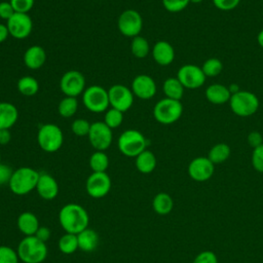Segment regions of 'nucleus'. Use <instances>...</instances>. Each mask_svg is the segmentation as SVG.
Returning a JSON list of instances; mask_svg holds the SVG:
<instances>
[{"label": "nucleus", "mask_w": 263, "mask_h": 263, "mask_svg": "<svg viewBox=\"0 0 263 263\" xmlns=\"http://www.w3.org/2000/svg\"><path fill=\"white\" fill-rule=\"evenodd\" d=\"M59 222L67 233L78 234L88 227L87 211L78 203H67L59 213Z\"/></svg>", "instance_id": "obj_1"}, {"label": "nucleus", "mask_w": 263, "mask_h": 263, "mask_svg": "<svg viewBox=\"0 0 263 263\" xmlns=\"http://www.w3.org/2000/svg\"><path fill=\"white\" fill-rule=\"evenodd\" d=\"M16 252L24 263H42L47 257L46 243L35 235L25 236L20 241Z\"/></svg>", "instance_id": "obj_2"}, {"label": "nucleus", "mask_w": 263, "mask_h": 263, "mask_svg": "<svg viewBox=\"0 0 263 263\" xmlns=\"http://www.w3.org/2000/svg\"><path fill=\"white\" fill-rule=\"evenodd\" d=\"M40 174L29 166H22L13 171L8 183L9 189L16 195H25L36 189Z\"/></svg>", "instance_id": "obj_3"}, {"label": "nucleus", "mask_w": 263, "mask_h": 263, "mask_svg": "<svg viewBox=\"0 0 263 263\" xmlns=\"http://www.w3.org/2000/svg\"><path fill=\"white\" fill-rule=\"evenodd\" d=\"M229 106L232 112L239 117H249L255 114L259 109L258 97L249 90H239L231 95Z\"/></svg>", "instance_id": "obj_4"}, {"label": "nucleus", "mask_w": 263, "mask_h": 263, "mask_svg": "<svg viewBox=\"0 0 263 263\" xmlns=\"http://www.w3.org/2000/svg\"><path fill=\"white\" fill-rule=\"evenodd\" d=\"M118 149L127 157H137L146 150L147 140L145 136L137 129H126L118 138Z\"/></svg>", "instance_id": "obj_5"}, {"label": "nucleus", "mask_w": 263, "mask_h": 263, "mask_svg": "<svg viewBox=\"0 0 263 263\" xmlns=\"http://www.w3.org/2000/svg\"><path fill=\"white\" fill-rule=\"evenodd\" d=\"M183 114V105L180 101L164 98L159 100L153 108L155 120L161 124H172L178 121Z\"/></svg>", "instance_id": "obj_6"}, {"label": "nucleus", "mask_w": 263, "mask_h": 263, "mask_svg": "<svg viewBox=\"0 0 263 263\" xmlns=\"http://www.w3.org/2000/svg\"><path fill=\"white\" fill-rule=\"evenodd\" d=\"M63 142V132L57 124L45 123L39 127L37 133V143L43 151L47 153L57 152L62 147Z\"/></svg>", "instance_id": "obj_7"}, {"label": "nucleus", "mask_w": 263, "mask_h": 263, "mask_svg": "<svg viewBox=\"0 0 263 263\" xmlns=\"http://www.w3.org/2000/svg\"><path fill=\"white\" fill-rule=\"evenodd\" d=\"M84 107L92 113H103L109 109L108 90L101 85L87 86L82 93Z\"/></svg>", "instance_id": "obj_8"}, {"label": "nucleus", "mask_w": 263, "mask_h": 263, "mask_svg": "<svg viewBox=\"0 0 263 263\" xmlns=\"http://www.w3.org/2000/svg\"><path fill=\"white\" fill-rule=\"evenodd\" d=\"M119 32L125 36L134 38L139 36L143 29V18L139 11L135 9H126L122 11L117 21Z\"/></svg>", "instance_id": "obj_9"}, {"label": "nucleus", "mask_w": 263, "mask_h": 263, "mask_svg": "<svg viewBox=\"0 0 263 263\" xmlns=\"http://www.w3.org/2000/svg\"><path fill=\"white\" fill-rule=\"evenodd\" d=\"M87 137L91 147L95 148L96 151L107 150L111 146L113 140L112 129L104 121H96L91 123Z\"/></svg>", "instance_id": "obj_10"}, {"label": "nucleus", "mask_w": 263, "mask_h": 263, "mask_svg": "<svg viewBox=\"0 0 263 263\" xmlns=\"http://www.w3.org/2000/svg\"><path fill=\"white\" fill-rule=\"evenodd\" d=\"M84 75L77 70H69L62 76L60 80V88L65 97L77 98L82 95L85 86Z\"/></svg>", "instance_id": "obj_11"}, {"label": "nucleus", "mask_w": 263, "mask_h": 263, "mask_svg": "<svg viewBox=\"0 0 263 263\" xmlns=\"http://www.w3.org/2000/svg\"><path fill=\"white\" fill-rule=\"evenodd\" d=\"M177 78L182 83L184 88L196 89L203 85L206 77L203 74L201 67L193 64H186L179 68Z\"/></svg>", "instance_id": "obj_12"}, {"label": "nucleus", "mask_w": 263, "mask_h": 263, "mask_svg": "<svg viewBox=\"0 0 263 263\" xmlns=\"http://www.w3.org/2000/svg\"><path fill=\"white\" fill-rule=\"evenodd\" d=\"M109 104L112 108L126 112L134 104L135 96L130 88L123 84H114L108 89Z\"/></svg>", "instance_id": "obj_13"}, {"label": "nucleus", "mask_w": 263, "mask_h": 263, "mask_svg": "<svg viewBox=\"0 0 263 263\" xmlns=\"http://www.w3.org/2000/svg\"><path fill=\"white\" fill-rule=\"evenodd\" d=\"M85 189L92 198H102L106 196L111 189V179L106 172H92L86 180Z\"/></svg>", "instance_id": "obj_14"}, {"label": "nucleus", "mask_w": 263, "mask_h": 263, "mask_svg": "<svg viewBox=\"0 0 263 263\" xmlns=\"http://www.w3.org/2000/svg\"><path fill=\"white\" fill-rule=\"evenodd\" d=\"M6 26L9 35L15 39L22 40L29 37L33 30V22L28 13L15 12L7 22Z\"/></svg>", "instance_id": "obj_15"}, {"label": "nucleus", "mask_w": 263, "mask_h": 263, "mask_svg": "<svg viewBox=\"0 0 263 263\" xmlns=\"http://www.w3.org/2000/svg\"><path fill=\"white\" fill-rule=\"evenodd\" d=\"M215 172V164L204 156H198L192 159L188 165L189 177L197 182L210 180Z\"/></svg>", "instance_id": "obj_16"}, {"label": "nucleus", "mask_w": 263, "mask_h": 263, "mask_svg": "<svg viewBox=\"0 0 263 263\" xmlns=\"http://www.w3.org/2000/svg\"><path fill=\"white\" fill-rule=\"evenodd\" d=\"M132 91L141 100H149L156 93L157 86L154 79L147 74L137 75L132 81Z\"/></svg>", "instance_id": "obj_17"}, {"label": "nucleus", "mask_w": 263, "mask_h": 263, "mask_svg": "<svg viewBox=\"0 0 263 263\" xmlns=\"http://www.w3.org/2000/svg\"><path fill=\"white\" fill-rule=\"evenodd\" d=\"M36 190L42 199L52 200L59 194V184L51 175L43 173L39 176Z\"/></svg>", "instance_id": "obj_18"}, {"label": "nucleus", "mask_w": 263, "mask_h": 263, "mask_svg": "<svg viewBox=\"0 0 263 263\" xmlns=\"http://www.w3.org/2000/svg\"><path fill=\"white\" fill-rule=\"evenodd\" d=\"M152 57L156 64L168 66L175 60V49L170 42L159 40L152 47Z\"/></svg>", "instance_id": "obj_19"}, {"label": "nucleus", "mask_w": 263, "mask_h": 263, "mask_svg": "<svg viewBox=\"0 0 263 263\" xmlns=\"http://www.w3.org/2000/svg\"><path fill=\"white\" fill-rule=\"evenodd\" d=\"M46 62L45 49L40 45H32L24 53V63L31 70L40 69Z\"/></svg>", "instance_id": "obj_20"}, {"label": "nucleus", "mask_w": 263, "mask_h": 263, "mask_svg": "<svg viewBox=\"0 0 263 263\" xmlns=\"http://www.w3.org/2000/svg\"><path fill=\"white\" fill-rule=\"evenodd\" d=\"M231 92L228 86L221 83H214L206 87L205 98L213 105H223L228 103Z\"/></svg>", "instance_id": "obj_21"}, {"label": "nucleus", "mask_w": 263, "mask_h": 263, "mask_svg": "<svg viewBox=\"0 0 263 263\" xmlns=\"http://www.w3.org/2000/svg\"><path fill=\"white\" fill-rule=\"evenodd\" d=\"M16 225L18 230L25 236L35 235L36 231L40 227L37 216L32 212H23L22 214H20L16 220Z\"/></svg>", "instance_id": "obj_22"}, {"label": "nucleus", "mask_w": 263, "mask_h": 263, "mask_svg": "<svg viewBox=\"0 0 263 263\" xmlns=\"http://www.w3.org/2000/svg\"><path fill=\"white\" fill-rule=\"evenodd\" d=\"M18 118L17 108L9 102H0V129H10Z\"/></svg>", "instance_id": "obj_23"}, {"label": "nucleus", "mask_w": 263, "mask_h": 263, "mask_svg": "<svg viewBox=\"0 0 263 263\" xmlns=\"http://www.w3.org/2000/svg\"><path fill=\"white\" fill-rule=\"evenodd\" d=\"M78 249L83 252H92L99 245V234L91 228H86L77 234Z\"/></svg>", "instance_id": "obj_24"}, {"label": "nucleus", "mask_w": 263, "mask_h": 263, "mask_svg": "<svg viewBox=\"0 0 263 263\" xmlns=\"http://www.w3.org/2000/svg\"><path fill=\"white\" fill-rule=\"evenodd\" d=\"M156 157L150 150H144L136 157V167L142 174H150L156 167Z\"/></svg>", "instance_id": "obj_25"}, {"label": "nucleus", "mask_w": 263, "mask_h": 263, "mask_svg": "<svg viewBox=\"0 0 263 263\" xmlns=\"http://www.w3.org/2000/svg\"><path fill=\"white\" fill-rule=\"evenodd\" d=\"M152 208L156 214L160 216H165L172 212L174 208V200L170 194L165 192H160L153 197Z\"/></svg>", "instance_id": "obj_26"}, {"label": "nucleus", "mask_w": 263, "mask_h": 263, "mask_svg": "<svg viewBox=\"0 0 263 263\" xmlns=\"http://www.w3.org/2000/svg\"><path fill=\"white\" fill-rule=\"evenodd\" d=\"M184 86L177 77H168L162 84V90L165 98L180 101L184 95Z\"/></svg>", "instance_id": "obj_27"}, {"label": "nucleus", "mask_w": 263, "mask_h": 263, "mask_svg": "<svg viewBox=\"0 0 263 263\" xmlns=\"http://www.w3.org/2000/svg\"><path fill=\"white\" fill-rule=\"evenodd\" d=\"M17 90L25 97H33L39 90V83L36 78L30 75L21 77L16 83Z\"/></svg>", "instance_id": "obj_28"}, {"label": "nucleus", "mask_w": 263, "mask_h": 263, "mask_svg": "<svg viewBox=\"0 0 263 263\" xmlns=\"http://www.w3.org/2000/svg\"><path fill=\"white\" fill-rule=\"evenodd\" d=\"M231 154V149L226 143H218L214 145L208 154V158L214 163H222L226 161Z\"/></svg>", "instance_id": "obj_29"}, {"label": "nucleus", "mask_w": 263, "mask_h": 263, "mask_svg": "<svg viewBox=\"0 0 263 263\" xmlns=\"http://www.w3.org/2000/svg\"><path fill=\"white\" fill-rule=\"evenodd\" d=\"M130 51L134 57L138 59H144L150 52V44L145 37H142L140 35L136 36L132 38Z\"/></svg>", "instance_id": "obj_30"}, {"label": "nucleus", "mask_w": 263, "mask_h": 263, "mask_svg": "<svg viewBox=\"0 0 263 263\" xmlns=\"http://www.w3.org/2000/svg\"><path fill=\"white\" fill-rule=\"evenodd\" d=\"M59 250L66 255L73 254L78 249V239L77 234L73 233H65L62 235L58 241Z\"/></svg>", "instance_id": "obj_31"}, {"label": "nucleus", "mask_w": 263, "mask_h": 263, "mask_svg": "<svg viewBox=\"0 0 263 263\" xmlns=\"http://www.w3.org/2000/svg\"><path fill=\"white\" fill-rule=\"evenodd\" d=\"M89 166L95 173L106 172L109 166V157L104 151H96L89 157Z\"/></svg>", "instance_id": "obj_32"}, {"label": "nucleus", "mask_w": 263, "mask_h": 263, "mask_svg": "<svg viewBox=\"0 0 263 263\" xmlns=\"http://www.w3.org/2000/svg\"><path fill=\"white\" fill-rule=\"evenodd\" d=\"M78 109L77 98L74 97H65L62 99L58 106V112L62 117L70 118L72 117Z\"/></svg>", "instance_id": "obj_33"}, {"label": "nucleus", "mask_w": 263, "mask_h": 263, "mask_svg": "<svg viewBox=\"0 0 263 263\" xmlns=\"http://www.w3.org/2000/svg\"><path fill=\"white\" fill-rule=\"evenodd\" d=\"M201 70L205 77H216L222 72L223 64L217 58H210L203 62Z\"/></svg>", "instance_id": "obj_34"}, {"label": "nucleus", "mask_w": 263, "mask_h": 263, "mask_svg": "<svg viewBox=\"0 0 263 263\" xmlns=\"http://www.w3.org/2000/svg\"><path fill=\"white\" fill-rule=\"evenodd\" d=\"M123 121V112L114 109V108H109L106 112H105V116H104V122L111 128H117L119 125H121Z\"/></svg>", "instance_id": "obj_35"}, {"label": "nucleus", "mask_w": 263, "mask_h": 263, "mask_svg": "<svg viewBox=\"0 0 263 263\" xmlns=\"http://www.w3.org/2000/svg\"><path fill=\"white\" fill-rule=\"evenodd\" d=\"M90 125H91V123H89L87 120H85L83 118H78L72 122L71 129L75 136L85 137V136H88Z\"/></svg>", "instance_id": "obj_36"}, {"label": "nucleus", "mask_w": 263, "mask_h": 263, "mask_svg": "<svg viewBox=\"0 0 263 263\" xmlns=\"http://www.w3.org/2000/svg\"><path fill=\"white\" fill-rule=\"evenodd\" d=\"M17 252L8 246H0V263H18Z\"/></svg>", "instance_id": "obj_37"}, {"label": "nucleus", "mask_w": 263, "mask_h": 263, "mask_svg": "<svg viewBox=\"0 0 263 263\" xmlns=\"http://www.w3.org/2000/svg\"><path fill=\"white\" fill-rule=\"evenodd\" d=\"M163 7L172 13L184 10L190 3V0H161Z\"/></svg>", "instance_id": "obj_38"}, {"label": "nucleus", "mask_w": 263, "mask_h": 263, "mask_svg": "<svg viewBox=\"0 0 263 263\" xmlns=\"http://www.w3.org/2000/svg\"><path fill=\"white\" fill-rule=\"evenodd\" d=\"M251 161L253 167L257 172L263 173V144L253 149Z\"/></svg>", "instance_id": "obj_39"}, {"label": "nucleus", "mask_w": 263, "mask_h": 263, "mask_svg": "<svg viewBox=\"0 0 263 263\" xmlns=\"http://www.w3.org/2000/svg\"><path fill=\"white\" fill-rule=\"evenodd\" d=\"M15 12L28 13L34 6L35 0H9Z\"/></svg>", "instance_id": "obj_40"}, {"label": "nucleus", "mask_w": 263, "mask_h": 263, "mask_svg": "<svg viewBox=\"0 0 263 263\" xmlns=\"http://www.w3.org/2000/svg\"><path fill=\"white\" fill-rule=\"evenodd\" d=\"M216 8L222 11H229L238 6L240 0H212Z\"/></svg>", "instance_id": "obj_41"}, {"label": "nucleus", "mask_w": 263, "mask_h": 263, "mask_svg": "<svg viewBox=\"0 0 263 263\" xmlns=\"http://www.w3.org/2000/svg\"><path fill=\"white\" fill-rule=\"evenodd\" d=\"M193 263H218V258L214 252L203 251L194 258Z\"/></svg>", "instance_id": "obj_42"}, {"label": "nucleus", "mask_w": 263, "mask_h": 263, "mask_svg": "<svg viewBox=\"0 0 263 263\" xmlns=\"http://www.w3.org/2000/svg\"><path fill=\"white\" fill-rule=\"evenodd\" d=\"M14 13H15V11L9 1H1L0 2V18L7 22Z\"/></svg>", "instance_id": "obj_43"}, {"label": "nucleus", "mask_w": 263, "mask_h": 263, "mask_svg": "<svg viewBox=\"0 0 263 263\" xmlns=\"http://www.w3.org/2000/svg\"><path fill=\"white\" fill-rule=\"evenodd\" d=\"M12 173H13V171L11 170V167L9 165L0 163V186L9 183Z\"/></svg>", "instance_id": "obj_44"}, {"label": "nucleus", "mask_w": 263, "mask_h": 263, "mask_svg": "<svg viewBox=\"0 0 263 263\" xmlns=\"http://www.w3.org/2000/svg\"><path fill=\"white\" fill-rule=\"evenodd\" d=\"M247 141H248L249 145L254 149L263 144V137H262L261 133H259L257 130H253L248 135Z\"/></svg>", "instance_id": "obj_45"}, {"label": "nucleus", "mask_w": 263, "mask_h": 263, "mask_svg": "<svg viewBox=\"0 0 263 263\" xmlns=\"http://www.w3.org/2000/svg\"><path fill=\"white\" fill-rule=\"evenodd\" d=\"M50 235H51L50 229L45 226H40L35 233V236L44 242H46L50 238Z\"/></svg>", "instance_id": "obj_46"}, {"label": "nucleus", "mask_w": 263, "mask_h": 263, "mask_svg": "<svg viewBox=\"0 0 263 263\" xmlns=\"http://www.w3.org/2000/svg\"><path fill=\"white\" fill-rule=\"evenodd\" d=\"M11 140L10 129H0V145H7Z\"/></svg>", "instance_id": "obj_47"}, {"label": "nucleus", "mask_w": 263, "mask_h": 263, "mask_svg": "<svg viewBox=\"0 0 263 263\" xmlns=\"http://www.w3.org/2000/svg\"><path fill=\"white\" fill-rule=\"evenodd\" d=\"M9 36V32H8V29H7V26L6 24H1L0 23V43L4 42Z\"/></svg>", "instance_id": "obj_48"}, {"label": "nucleus", "mask_w": 263, "mask_h": 263, "mask_svg": "<svg viewBox=\"0 0 263 263\" xmlns=\"http://www.w3.org/2000/svg\"><path fill=\"white\" fill-rule=\"evenodd\" d=\"M257 42L260 45V47L263 48V29L257 35Z\"/></svg>", "instance_id": "obj_49"}, {"label": "nucleus", "mask_w": 263, "mask_h": 263, "mask_svg": "<svg viewBox=\"0 0 263 263\" xmlns=\"http://www.w3.org/2000/svg\"><path fill=\"white\" fill-rule=\"evenodd\" d=\"M203 0H190V3H193V4H199L201 3Z\"/></svg>", "instance_id": "obj_50"}, {"label": "nucleus", "mask_w": 263, "mask_h": 263, "mask_svg": "<svg viewBox=\"0 0 263 263\" xmlns=\"http://www.w3.org/2000/svg\"><path fill=\"white\" fill-rule=\"evenodd\" d=\"M0 163H1V154H0Z\"/></svg>", "instance_id": "obj_51"}, {"label": "nucleus", "mask_w": 263, "mask_h": 263, "mask_svg": "<svg viewBox=\"0 0 263 263\" xmlns=\"http://www.w3.org/2000/svg\"><path fill=\"white\" fill-rule=\"evenodd\" d=\"M0 59H1V51H0Z\"/></svg>", "instance_id": "obj_52"}]
</instances>
